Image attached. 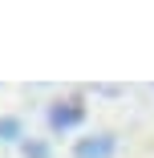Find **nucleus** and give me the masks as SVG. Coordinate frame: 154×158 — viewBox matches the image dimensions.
Masks as SVG:
<instances>
[]
</instances>
